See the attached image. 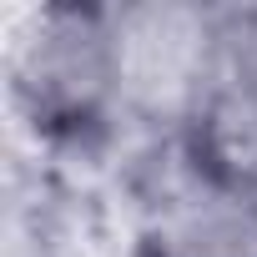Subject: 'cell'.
<instances>
[{"label": "cell", "mask_w": 257, "mask_h": 257, "mask_svg": "<svg viewBox=\"0 0 257 257\" xmlns=\"http://www.w3.org/2000/svg\"><path fill=\"white\" fill-rule=\"evenodd\" d=\"M172 147L197 172L257 192V6H217L212 46Z\"/></svg>", "instance_id": "7a4b0ae2"}, {"label": "cell", "mask_w": 257, "mask_h": 257, "mask_svg": "<svg viewBox=\"0 0 257 257\" xmlns=\"http://www.w3.org/2000/svg\"><path fill=\"white\" fill-rule=\"evenodd\" d=\"M11 111L51 162H96L132 132L116 6H41L11 41Z\"/></svg>", "instance_id": "6da1fadb"}, {"label": "cell", "mask_w": 257, "mask_h": 257, "mask_svg": "<svg viewBox=\"0 0 257 257\" xmlns=\"http://www.w3.org/2000/svg\"><path fill=\"white\" fill-rule=\"evenodd\" d=\"M147 172L132 257H257V192L197 172L172 142Z\"/></svg>", "instance_id": "3957f363"}]
</instances>
